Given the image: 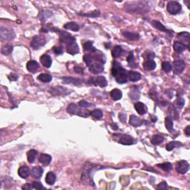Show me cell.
Listing matches in <instances>:
<instances>
[{
	"instance_id": "6da1fadb",
	"label": "cell",
	"mask_w": 190,
	"mask_h": 190,
	"mask_svg": "<svg viewBox=\"0 0 190 190\" xmlns=\"http://www.w3.org/2000/svg\"><path fill=\"white\" fill-rule=\"evenodd\" d=\"M85 62L88 67L89 71L94 74L103 72L104 69L103 64L105 63V57L101 54H86L83 57Z\"/></svg>"
},
{
	"instance_id": "7a4b0ae2",
	"label": "cell",
	"mask_w": 190,
	"mask_h": 190,
	"mask_svg": "<svg viewBox=\"0 0 190 190\" xmlns=\"http://www.w3.org/2000/svg\"><path fill=\"white\" fill-rule=\"evenodd\" d=\"M112 74L115 77L116 81L120 84H124L128 81L127 71L121 66L120 63L116 61H115L112 65Z\"/></svg>"
},
{
	"instance_id": "3957f363",
	"label": "cell",
	"mask_w": 190,
	"mask_h": 190,
	"mask_svg": "<svg viewBox=\"0 0 190 190\" xmlns=\"http://www.w3.org/2000/svg\"><path fill=\"white\" fill-rule=\"evenodd\" d=\"M67 112L71 115H79V116L83 117H87L90 112L87 110V109H84L82 107H77V106L74 103H71L67 108Z\"/></svg>"
},
{
	"instance_id": "277c9868",
	"label": "cell",
	"mask_w": 190,
	"mask_h": 190,
	"mask_svg": "<svg viewBox=\"0 0 190 190\" xmlns=\"http://www.w3.org/2000/svg\"><path fill=\"white\" fill-rule=\"evenodd\" d=\"M15 37V33L12 29L1 27L0 28V39L2 41H11Z\"/></svg>"
},
{
	"instance_id": "5b68a950",
	"label": "cell",
	"mask_w": 190,
	"mask_h": 190,
	"mask_svg": "<svg viewBox=\"0 0 190 190\" xmlns=\"http://www.w3.org/2000/svg\"><path fill=\"white\" fill-rule=\"evenodd\" d=\"M167 11L169 14L173 15L178 14L181 11V4L176 1H171L167 4Z\"/></svg>"
},
{
	"instance_id": "8992f818",
	"label": "cell",
	"mask_w": 190,
	"mask_h": 190,
	"mask_svg": "<svg viewBox=\"0 0 190 190\" xmlns=\"http://www.w3.org/2000/svg\"><path fill=\"white\" fill-rule=\"evenodd\" d=\"M46 43V40H45V37L42 36H33L31 41V46L33 47L34 49H39L40 47L43 46Z\"/></svg>"
},
{
	"instance_id": "52a82bcc",
	"label": "cell",
	"mask_w": 190,
	"mask_h": 190,
	"mask_svg": "<svg viewBox=\"0 0 190 190\" xmlns=\"http://www.w3.org/2000/svg\"><path fill=\"white\" fill-rule=\"evenodd\" d=\"M176 171L180 174H185L189 169V164L186 160H181L176 163Z\"/></svg>"
},
{
	"instance_id": "ba28073f",
	"label": "cell",
	"mask_w": 190,
	"mask_h": 190,
	"mask_svg": "<svg viewBox=\"0 0 190 190\" xmlns=\"http://www.w3.org/2000/svg\"><path fill=\"white\" fill-rule=\"evenodd\" d=\"M75 41V38L73 37L69 33L66 31H59V42H65L67 45Z\"/></svg>"
},
{
	"instance_id": "9c48e42d",
	"label": "cell",
	"mask_w": 190,
	"mask_h": 190,
	"mask_svg": "<svg viewBox=\"0 0 190 190\" xmlns=\"http://www.w3.org/2000/svg\"><path fill=\"white\" fill-rule=\"evenodd\" d=\"M90 83H93L94 86H98L101 88L106 87V86H107L108 85L107 80H106V77H103V76H101V77H96V78L91 79Z\"/></svg>"
},
{
	"instance_id": "30bf717a",
	"label": "cell",
	"mask_w": 190,
	"mask_h": 190,
	"mask_svg": "<svg viewBox=\"0 0 190 190\" xmlns=\"http://www.w3.org/2000/svg\"><path fill=\"white\" fill-rule=\"evenodd\" d=\"M174 67V72L176 74H180L183 71L184 68H185V62L183 60H177L175 61L173 63Z\"/></svg>"
},
{
	"instance_id": "8fae6325",
	"label": "cell",
	"mask_w": 190,
	"mask_h": 190,
	"mask_svg": "<svg viewBox=\"0 0 190 190\" xmlns=\"http://www.w3.org/2000/svg\"><path fill=\"white\" fill-rule=\"evenodd\" d=\"M62 80L65 84H73L74 86H80V85H81L83 83V80H80V79L74 78V77H62Z\"/></svg>"
},
{
	"instance_id": "7c38bea8",
	"label": "cell",
	"mask_w": 190,
	"mask_h": 190,
	"mask_svg": "<svg viewBox=\"0 0 190 190\" xmlns=\"http://www.w3.org/2000/svg\"><path fill=\"white\" fill-rule=\"evenodd\" d=\"M67 52L72 55L77 54L79 53V46L76 41H74V42L67 45Z\"/></svg>"
},
{
	"instance_id": "4fadbf2b",
	"label": "cell",
	"mask_w": 190,
	"mask_h": 190,
	"mask_svg": "<svg viewBox=\"0 0 190 190\" xmlns=\"http://www.w3.org/2000/svg\"><path fill=\"white\" fill-rule=\"evenodd\" d=\"M134 140L131 136L128 134H123L120 137L119 140V143L123 144V145H132L134 144Z\"/></svg>"
},
{
	"instance_id": "5bb4252c",
	"label": "cell",
	"mask_w": 190,
	"mask_h": 190,
	"mask_svg": "<svg viewBox=\"0 0 190 190\" xmlns=\"http://www.w3.org/2000/svg\"><path fill=\"white\" fill-rule=\"evenodd\" d=\"M40 62L45 68H50L52 65V59L49 55L43 54L40 57Z\"/></svg>"
},
{
	"instance_id": "9a60e30c",
	"label": "cell",
	"mask_w": 190,
	"mask_h": 190,
	"mask_svg": "<svg viewBox=\"0 0 190 190\" xmlns=\"http://www.w3.org/2000/svg\"><path fill=\"white\" fill-rule=\"evenodd\" d=\"M127 77L131 82H137L141 79V75L140 73L136 71H127Z\"/></svg>"
},
{
	"instance_id": "2e32d148",
	"label": "cell",
	"mask_w": 190,
	"mask_h": 190,
	"mask_svg": "<svg viewBox=\"0 0 190 190\" xmlns=\"http://www.w3.org/2000/svg\"><path fill=\"white\" fill-rule=\"evenodd\" d=\"M134 109L137 111V113L140 115H144L146 113V107L145 104L140 102H137L134 104Z\"/></svg>"
},
{
	"instance_id": "e0dca14e",
	"label": "cell",
	"mask_w": 190,
	"mask_h": 190,
	"mask_svg": "<svg viewBox=\"0 0 190 190\" xmlns=\"http://www.w3.org/2000/svg\"><path fill=\"white\" fill-rule=\"evenodd\" d=\"M143 123H144V121L142 120L140 118H139L138 117L135 116V115H131V116L130 117L129 123L130 125H132V126L139 127L141 125H143Z\"/></svg>"
},
{
	"instance_id": "ac0fdd59",
	"label": "cell",
	"mask_w": 190,
	"mask_h": 190,
	"mask_svg": "<svg viewBox=\"0 0 190 190\" xmlns=\"http://www.w3.org/2000/svg\"><path fill=\"white\" fill-rule=\"evenodd\" d=\"M18 174L22 178H27L30 175V169L27 166H22L19 169Z\"/></svg>"
},
{
	"instance_id": "d6986e66",
	"label": "cell",
	"mask_w": 190,
	"mask_h": 190,
	"mask_svg": "<svg viewBox=\"0 0 190 190\" xmlns=\"http://www.w3.org/2000/svg\"><path fill=\"white\" fill-rule=\"evenodd\" d=\"M39 65L38 62L34 60H30L27 63V69L31 73L36 72L38 70V68H39Z\"/></svg>"
},
{
	"instance_id": "ffe728a7",
	"label": "cell",
	"mask_w": 190,
	"mask_h": 190,
	"mask_svg": "<svg viewBox=\"0 0 190 190\" xmlns=\"http://www.w3.org/2000/svg\"><path fill=\"white\" fill-rule=\"evenodd\" d=\"M66 91L67 89L62 87H55L51 88V90L50 91L51 93L54 95H66L69 93V92Z\"/></svg>"
},
{
	"instance_id": "44dd1931",
	"label": "cell",
	"mask_w": 190,
	"mask_h": 190,
	"mask_svg": "<svg viewBox=\"0 0 190 190\" xmlns=\"http://www.w3.org/2000/svg\"><path fill=\"white\" fill-rule=\"evenodd\" d=\"M43 174V169L40 166H35L31 171V175L34 178H40Z\"/></svg>"
},
{
	"instance_id": "7402d4cb",
	"label": "cell",
	"mask_w": 190,
	"mask_h": 190,
	"mask_svg": "<svg viewBox=\"0 0 190 190\" xmlns=\"http://www.w3.org/2000/svg\"><path fill=\"white\" fill-rule=\"evenodd\" d=\"M51 156L48 154H41L39 157V163L44 165H49L51 162Z\"/></svg>"
},
{
	"instance_id": "603a6c76",
	"label": "cell",
	"mask_w": 190,
	"mask_h": 190,
	"mask_svg": "<svg viewBox=\"0 0 190 190\" xmlns=\"http://www.w3.org/2000/svg\"><path fill=\"white\" fill-rule=\"evenodd\" d=\"M110 95H111V97H112L114 100L117 101V100H119L122 98L123 94L120 90H119V89L117 88H115L111 91Z\"/></svg>"
},
{
	"instance_id": "cb8c5ba5",
	"label": "cell",
	"mask_w": 190,
	"mask_h": 190,
	"mask_svg": "<svg viewBox=\"0 0 190 190\" xmlns=\"http://www.w3.org/2000/svg\"><path fill=\"white\" fill-rule=\"evenodd\" d=\"M56 175L54 172H48L46 177H45V181L49 185H53L55 183V181H56Z\"/></svg>"
},
{
	"instance_id": "d4e9b609",
	"label": "cell",
	"mask_w": 190,
	"mask_h": 190,
	"mask_svg": "<svg viewBox=\"0 0 190 190\" xmlns=\"http://www.w3.org/2000/svg\"><path fill=\"white\" fill-rule=\"evenodd\" d=\"M178 38L181 40L182 42H184L186 43V47H189V38H190V34L188 32H182V33H180L178 35Z\"/></svg>"
},
{
	"instance_id": "484cf974",
	"label": "cell",
	"mask_w": 190,
	"mask_h": 190,
	"mask_svg": "<svg viewBox=\"0 0 190 190\" xmlns=\"http://www.w3.org/2000/svg\"><path fill=\"white\" fill-rule=\"evenodd\" d=\"M144 68L147 71H152L154 70L156 68V62H154L153 59H147L145 62H144Z\"/></svg>"
},
{
	"instance_id": "4316f807",
	"label": "cell",
	"mask_w": 190,
	"mask_h": 190,
	"mask_svg": "<svg viewBox=\"0 0 190 190\" xmlns=\"http://www.w3.org/2000/svg\"><path fill=\"white\" fill-rule=\"evenodd\" d=\"M64 28L68 29V30H71L73 31H78L80 29V26L77 23L74 22H68L65 25H64Z\"/></svg>"
},
{
	"instance_id": "83f0119b",
	"label": "cell",
	"mask_w": 190,
	"mask_h": 190,
	"mask_svg": "<svg viewBox=\"0 0 190 190\" xmlns=\"http://www.w3.org/2000/svg\"><path fill=\"white\" fill-rule=\"evenodd\" d=\"M186 48V45H184L183 43H182V42H181L176 41V42H175V43H174V49H175V51L178 52V53H182L183 51H185Z\"/></svg>"
},
{
	"instance_id": "f1b7e54d",
	"label": "cell",
	"mask_w": 190,
	"mask_h": 190,
	"mask_svg": "<svg viewBox=\"0 0 190 190\" xmlns=\"http://www.w3.org/2000/svg\"><path fill=\"white\" fill-rule=\"evenodd\" d=\"M36 154H37V152L34 149H30V151L28 152L27 157H28V160L30 163H34L35 159H36Z\"/></svg>"
},
{
	"instance_id": "f546056e",
	"label": "cell",
	"mask_w": 190,
	"mask_h": 190,
	"mask_svg": "<svg viewBox=\"0 0 190 190\" xmlns=\"http://www.w3.org/2000/svg\"><path fill=\"white\" fill-rule=\"evenodd\" d=\"M182 146V144L180 142L177 141H172L169 142V144H167V145L166 146V149L167 151H172V149H174L176 147H181Z\"/></svg>"
},
{
	"instance_id": "4dcf8cb0",
	"label": "cell",
	"mask_w": 190,
	"mask_h": 190,
	"mask_svg": "<svg viewBox=\"0 0 190 190\" xmlns=\"http://www.w3.org/2000/svg\"><path fill=\"white\" fill-rule=\"evenodd\" d=\"M165 125H166V128H167L168 131L170 133H172L174 131L173 128V120L171 117H167L165 119Z\"/></svg>"
},
{
	"instance_id": "1f68e13d",
	"label": "cell",
	"mask_w": 190,
	"mask_h": 190,
	"mask_svg": "<svg viewBox=\"0 0 190 190\" xmlns=\"http://www.w3.org/2000/svg\"><path fill=\"white\" fill-rule=\"evenodd\" d=\"M123 33L124 36L128 39L129 40H137L140 38V36L137 33H131L129 31H123Z\"/></svg>"
},
{
	"instance_id": "d6a6232c",
	"label": "cell",
	"mask_w": 190,
	"mask_h": 190,
	"mask_svg": "<svg viewBox=\"0 0 190 190\" xmlns=\"http://www.w3.org/2000/svg\"><path fill=\"white\" fill-rule=\"evenodd\" d=\"M164 140V138H163V136L159 135V134H155V135L153 136V137L152 138V144H154V145H159V144H162Z\"/></svg>"
},
{
	"instance_id": "836d02e7",
	"label": "cell",
	"mask_w": 190,
	"mask_h": 190,
	"mask_svg": "<svg viewBox=\"0 0 190 190\" xmlns=\"http://www.w3.org/2000/svg\"><path fill=\"white\" fill-rule=\"evenodd\" d=\"M129 97L133 100H138L140 98V92L137 90V88H134L131 90L129 93Z\"/></svg>"
},
{
	"instance_id": "e575fe53",
	"label": "cell",
	"mask_w": 190,
	"mask_h": 190,
	"mask_svg": "<svg viewBox=\"0 0 190 190\" xmlns=\"http://www.w3.org/2000/svg\"><path fill=\"white\" fill-rule=\"evenodd\" d=\"M123 52V49L121 48V46H119V45H116L115 47H114L113 50H112V57L114 58H117L119 57L121 55Z\"/></svg>"
},
{
	"instance_id": "d590c367",
	"label": "cell",
	"mask_w": 190,
	"mask_h": 190,
	"mask_svg": "<svg viewBox=\"0 0 190 190\" xmlns=\"http://www.w3.org/2000/svg\"><path fill=\"white\" fill-rule=\"evenodd\" d=\"M152 25L154 26V28H156L157 29H158L159 30H161V31H163V32H166V33H168V32H169V30H167V29L165 28V26L163 25V24H162L161 22H160L158 21H152Z\"/></svg>"
},
{
	"instance_id": "8d00e7d4",
	"label": "cell",
	"mask_w": 190,
	"mask_h": 190,
	"mask_svg": "<svg viewBox=\"0 0 190 190\" xmlns=\"http://www.w3.org/2000/svg\"><path fill=\"white\" fill-rule=\"evenodd\" d=\"M38 80L43 83H49L51 81L52 77L49 74H41L38 76Z\"/></svg>"
},
{
	"instance_id": "74e56055",
	"label": "cell",
	"mask_w": 190,
	"mask_h": 190,
	"mask_svg": "<svg viewBox=\"0 0 190 190\" xmlns=\"http://www.w3.org/2000/svg\"><path fill=\"white\" fill-rule=\"evenodd\" d=\"M83 48H84L85 50L87 51H96V49L94 48L93 42H92V41H87L86 42H85V43L83 44Z\"/></svg>"
},
{
	"instance_id": "f35d334b",
	"label": "cell",
	"mask_w": 190,
	"mask_h": 190,
	"mask_svg": "<svg viewBox=\"0 0 190 190\" xmlns=\"http://www.w3.org/2000/svg\"><path fill=\"white\" fill-rule=\"evenodd\" d=\"M13 50H14V47L11 45H6L2 48V53L4 55H9L10 54L12 53Z\"/></svg>"
},
{
	"instance_id": "ab89813d",
	"label": "cell",
	"mask_w": 190,
	"mask_h": 190,
	"mask_svg": "<svg viewBox=\"0 0 190 190\" xmlns=\"http://www.w3.org/2000/svg\"><path fill=\"white\" fill-rule=\"evenodd\" d=\"M91 115L97 120H100L103 117V112L100 109H95L91 112Z\"/></svg>"
},
{
	"instance_id": "60d3db41",
	"label": "cell",
	"mask_w": 190,
	"mask_h": 190,
	"mask_svg": "<svg viewBox=\"0 0 190 190\" xmlns=\"http://www.w3.org/2000/svg\"><path fill=\"white\" fill-rule=\"evenodd\" d=\"M157 166L166 172H169L172 169V165L170 163H163L161 164H157Z\"/></svg>"
},
{
	"instance_id": "b9f144b4",
	"label": "cell",
	"mask_w": 190,
	"mask_h": 190,
	"mask_svg": "<svg viewBox=\"0 0 190 190\" xmlns=\"http://www.w3.org/2000/svg\"><path fill=\"white\" fill-rule=\"evenodd\" d=\"M162 68L166 73H169L172 69V65L168 62H163L162 63Z\"/></svg>"
},
{
	"instance_id": "7bdbcfd3",
	"label": "cell",
	"mask_w": 190,
	"mask_h": 190,
	"mask_svg": "<svg viewBox=\"0 0 190 190\" xmlns=\"http://www.w3.org/2000/svg\"><path fill=\"white\" fill-rule=\"evenodd\" d=\"M80 15L84 16V17H98L100 15V11H92L90 14H80Z\"/></svg>"
},
{
	"instance_id": "ee69618b",
	"label": "cell",
	"mask_w": 190,
	"mask_h": 190,
	"mask_svg": "<svg viewBox=\"0 0 190 190\" xmlns=\"http://www.w3.org/2000/svg\"><path fill=\"white\" fill-rule=\"evenodd\" d=\"M31 185H32V187H33V189H35L39 190V189H45L40 182H37V181H34V182H33V183H32Z\"/></svg>"
},
{
	"instance_id": "f6af8a7d",
	"label": "cell",
	"mask_w": 190,
	"mask_h": 190,
	"mask_svg": "<svg viewBox=\"0 0 190 190\" xmlns=\"http://www.w3.org/2000/svg\"><path fill=\"white\" fill-rule=\"evenodd\" d=\"M53 51H54V53L57 55H60L62 54L63 52V49H62V46H55L53 48Z\"/></svg>"
},
{
	"instance_id": "bcb514c9",
	"label": "cell",
	"mask_w": 190,
	"mask_h": 190,
	"mask_svg": "<svg viewBox=\"0 0 190 190\" xmlns=\"http://www.w3.org/2000/svg\"><path fill=\"white\" fill-rule=\"evenodd\" d=\"M79 106H80V107L86 109V108L89 107V106H92V105L90 104V103H88V102H86V100H81V101L80 102V103H79Z\"/></svg>"
},
{
	"instance_id": "7dc6e473",
	"label": "cell",
	"mask_w": 190,
	"mask_h": 190,
	"mask_svg": "<svg viewBox=\"0 0 190 190\" xmlns=\"http://www.w3.org/2000/svg\"><path fill=\"white\" fill-rule=\"evenodd\" d=\"M74 70L76 73L79 74H83V73H84V69L79 65H76L74 68Z\"/></svg>"
},
{
	"instance_id": "c3c4849f",
	"label": "cell",
	"mask_w": 190,
	"mask_h": 190,
	"mask_svg": "<svg viewBox=\"0 0 190 190\" xmlns=\"http://www.w3.org/2000/svg\"><path fill=\"white\" fill-rule=\"evenodd\" d=\"M184 103H185L184 100L183 98H181V97L178 98V100H176V104L179 106L180 109H182L183 106H184Z\"/></svg>"
},
{
	"instance_id": "681fc988",
	"label": "cell",
	"mask_w": 190,
	"mask_h": 190,
	"mask_svg": "<svg viewBox=\"0 0 190 190\" xmlns=\"http://www.w3.org/2000/svg\"><path fill=\"white\" fill-rule=\"evenodd\" d=\"M166 188H167V183L165 182V181L161 182L160 184H158V186H157V189H166Z\"/></svg>"
},
{
	"instance_id": "f907efd6",
	"label": "cell",
	"mask_w": 190,
	"mask_h": 190,
	"mask_svg": "<svg viewBox=\"0 0 190 190\" xmlns=\"http://www.w3.org/2000/svg\"><path fill=\"white\" fill-rule=\"evenodd\" d=\"M8 79L10 80H11V81H15V80H17L18 79V76H17L14 74H11L8 76Z\"/></svg>"
},
{
	"instance_id": "816d5d0a",
	"label": "cell",
	"mask_w": 190,
	"mask_h": 190,
	"mask_svg": "<svg viewBox=\"0 0 190 190\" xmlns=\"http://www.w3.org/2000/svg\"><path fill=\"white\" fill-rule=\"evenodd\" d=\"M119 117H120V119L121 122L124 123V122H125V120H126V115H125V114L120 113L119 115Z\"/></svg>"
},
{
	"instance_id": "f5cc1de1",
	"label": "cell",
	"mask_w": 190,
	"mask_h": 190,
	"mask_svg": "<svg viewBox=\"0 0 190 190\" xmlns=\"http://www.w3.org/2000/svg\"><path fill=\"white\" fill-rule=\"evenodd\" d=\"M133 60H134V54H133V53L131 52V53L129 54L128 57H127V61H128V62H132Z\"/></svg>"
},
{
	"instance_id": "db71d44e",
	"label": "cell",
	"mask_w": 190,
	"mask_h": 190,
	"mask_svg": "<svg viewBox=\"0 0 190 190\" xmlns=\"http://www.w3.org/2000/svg\"><path fill=\"white\" fill-rule=\"evenodd\" d=\"M31 188H33V187H32V185L30 186V184H28V183L25 184V185L23 186L22 187V189H25V190H28V189H31Z\"/></svg>"
},
{
	"instance_id": "11a10c76",
	"label": "cell",
	"mask_w": 190,
	"mask_h": 190,
	"mask_svg": "<svg viewBox=\"0 0 190 190\" xmlns=\"http://www.w3.org/2000/svg\"><path fill=\"white\" fill-rule=\"evenodd\" d=\"M185 133H186V135L188 136V137L190 135V126H189V125H188V126H187L186 128Z\"/></svg>"
}]
</instances>
